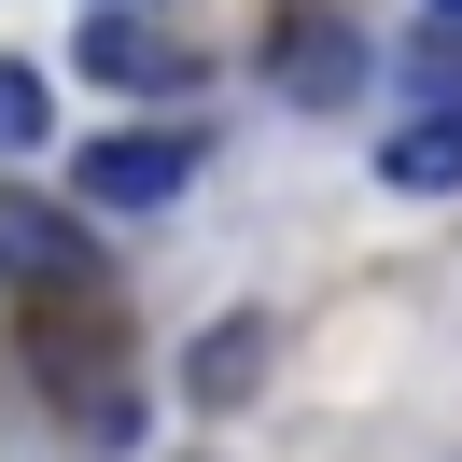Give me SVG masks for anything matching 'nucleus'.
I'll list each match as a JSON object with an SVG mask.
<instances>
[{
    "label": "nucleus",
    "mask_w": 462,
    "mask_h": 462,
    "mask_svg": "<svg viewBox=\"0 0 462 462\" xmlns=\"http://www.w3.org/2000/svg\"><path fill=\"white\" fill-rule=\"evenodd\" d=\"M266 85H281L294 113H350V98H365V29L322 14V0H281V14H266Z\"/></svg>",
    "instance_id": "1"
},
{
    "label": "nucleus",
    "mask_w": 462,
    "mask_h": 462,
    "mask_svg": "<svg viewBox=\"0 0 462 462\" xmlns=\"http://www.w3.org/2000/svg\"><path fill=\"white\" fill-rule=\"evenodd\" d=\"M85 70H98V85H126V98H182L210 57H197V42H169L141 0H98V14H85Z\"/></svg>",
    "instance_id": "2"
},
{
    "label": "nucleus",
    "mask_w": 462,
    "mask_h": 462,
    "mask_svg": "<svg viewBox=\"0 0 462 462\" xmlns=\"http://www.w3.org/2000/svg\"><path fill=\"white\" fill-rule=\"evenodd\" d=\"M182 182H197V141L182 126H126V141L85 154V210H169Z\"/></svg>",
    "instance_id": "3"
},
{
    "label": "nucleus",
    "mask_w": 462,
    "mask_h": 462,
    "mask_svg": "<svg viewBox=\"0 0 462 462\" xmlns=\"http://www.w3.org/2000/svg\"><path fill=\"white\" fill-rule=\"evenodd\" d=\"M0 266L29 294H98V238L70 225V210H0Z\"/></svg>",
    "instance_id": "4"
},
{
    "label": "nucleus",
    "mask_w": 462,
    "mask_h": 462,
    "mask_svg": "<svg viewBox=\"0 0 462 462\" xmlns=\"http://www.w3.org/2000/svg\"><path fill=\"white\" fill-rule=\"evenodd\" d=\"M378 182L393 197H462V98H434L420 126H393L378 141Z\"/></svg>",
    "instance_id": "5"
},
{
    "label": "nucleus",
    "mask_w": 462,
    "mask_h": 462,
    "mask_svg": "<svg viewBox=\"0 0 462 462\" xmlns=\"http://www.w3.org/2000/svg\"><path fill=\"white\" fill-rule=\"evenodd\" d=\"M253 378H266V322H253V309H238V322H210V337L182 350V393H197V406H238Z\"/></svg>",
    "instance_id": "6"
},
{
    "label": "nucleus",
    "mask_w": 462,
    "mask_h": 462,
    "mask_svg": "<svg viewBox=\"0 0 462 462\" xmlns=\"http://www.w3.org/2000/svg\"><path fill=\"white\" fill-rule=\"evenodd\" d=\"M29 141H42V70L0 57V154H29Z\"/></svg>",
    "instance_id": "7"
},
{
    "label": "nucleus",
    "mask_w": 462,
    "mask_h": 462,
    "mask_svg": "<svg viewBox=\"0 0 462 462\" xmlns=\"http://www.w3.org/2000/svg\"><path fill=\"white\" fill-rule=\"evenodd\" d=\"M420 85H434V98L462 85V0H434V29H420Z\"/></svg>",
    "instance_id": "8"
}]
</instances>
